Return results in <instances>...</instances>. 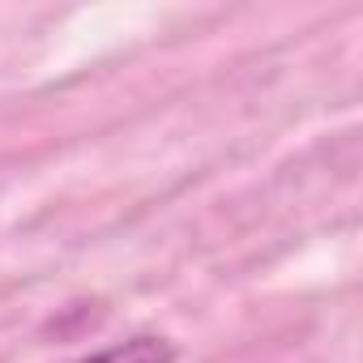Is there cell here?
<instances>
[{
	"label": "cell",
	"mask_w": 363,
	"mask_h": 363,
	"mask_svg": "<svg viewBox=\"0 0 363 363\" xmlns=\"http://www.w3.org/2000/svg\"><path fill=\"white\" fill-rule=\"evenodd\" d=\"M77 363H175V342H167L158 333H137V337L111 342Z\"/></svg>",
	"instance_id": "1"
}]
</instances>
